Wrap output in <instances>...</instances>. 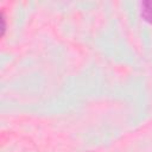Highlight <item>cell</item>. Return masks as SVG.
<instances>
[{
  "mask_svg": "<svg viewBox=\"0 0 152 152\" xmlns=\"http://www.w3.org/2000/svg\"><path fill=\"white\" fill-rule=\"evenodd\" d=\"M142 15L146 20L152 23V2H144V5H142Z\"/></svg>",
  "mask_w": 152,
  "mask_h": 152,
  "instance_id": "obj_1",
  "label": "cell"
}]
</instances>
